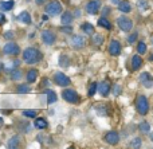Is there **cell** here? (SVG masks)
<instances>
[{
	"instance_id": "1",
	"label": "cell",
	"mask_w": 153,
	"mask_h": 149,
	"mask_svg": "<svg viewBox=\"0 0 153 149\" xmlns=\"http://www.w3.org/2000/svg\"><path fill=\"white\" fill-rule=\"evenodd\" d=\"M23 61L27 64H35L42 61V53L35 47H28L23 51Z\"/></svg>"
},
{
	"instance_id": "2",
	"label": "cell",
	"mask_w": 153,
	"mask_h": 149,
	"mask_svg": "<svg viewBox=\"0 0 153 149\" xmlns=\"http://www.w3.org/2000/svg\"><path fill=\"white\" fill-rule=\"evenodd\" d=\"M136 109L137 113L141 116H146L149 112V102L145 96H138L136 99Z\"/></svg>"
},
{
	"instance_id": "3",
	"label": "cell",
	"mask_w": 153,
	"mask_h": 149,
	"mask_svg": "<svg viewBox=\"0 0 153 149\" xmlns=\"http://www.w3.org/2000/svg\"><path fill=\"white\" fill-rule=\"evenodd\" d=\"M45 12L47 13L48 16H56L62 12V4L56 0H53L50 1L47 5L45 7Z\"/></svg>"
},
{
	"instance_id": "4",
	"label": "cell",
	"mask_w": 153,
	"mask_h": 149,
	"mask_svg": "<svg viewBox=\"0 0 153 149\" xmlns=\"http://www.w3.org/2000/svg\"><path fill=\"white\" fill-rule=\"evenodd\" d=\"M62 97H63V99L66 102H69V104H78L79 102V94L76 93L74 89H65L63 91H62Z\"/></svg>"
},
{
	"instance_id": "5",
	"label": "cell",
	"mask_w": 153,
	"mask_h": 149,
	"mask_svg": "<svg viewBox=\"0 0 153 149\" xmlns=\"http://www.w3.org/2000/svg\"><path fill=\"white\" fill-rule=\"evenodd\" d=\"M117 24H118L120 30L124 32H129V31H132V28H133V21H132V19H129L128 16H120V18L117 19Z\"/></svg>"
},
{
	"instance_id": "6",
	"label": "cell",
	"mask_w": 153,
	"mask_h": 149,
	"mask_svg": "<svg viewBox=\"0 0 153 149\" xmlns=\"http://www.w3.org/2000/svg\"><path fill=\"white\" fill-rule=\"evenodd\" d=\"M54 82H55L58 86H61V87H67V86H70L71 81H70V78L67 77L66 74L59 71V73H55V74H54Z\"/></svg>"
},
{
	"instance_id": "7",
	"label": "cell",
	"mask_w": 153,
	"mask_h": 149,
	"mask_svg": "<svg viewBox=\"0 0 153 149\" xmlns=\"http://www.w3.org/2000/svg\"><path fill=\"white\" fill-rule=\"evenodd\" d=\"M3 53H4L5 55H19L20 47H19L15 42H8L7 44L3 47Z\"/></svg>"
},
{
	"instance_id": "8",
	"label": "cell",
	"mask_w": 153,
	"mask_h": 149,
	"mask_svg": "<svg viewBox=\"0 0 153 149\" xmlns=\"http://www.w3.org/2000/svg\"><path fill=\"white\" fill-rule=\"evenodd\" d=\"M70 46L75 50H79V48H83L86 46V39H85L82 35H74L70 39Z\"/></svg>"
},
{
	"instance_id": "9",
	"label": "cell",
	"mask_w": 153,
	"mask_h": 149,
	"mask_svg": "<svg viewBox=\"0 0 153 149\" xmlns=\"http://www.w3.org/2000/svg\"><path fill=\"white\" fill-rule=\"evenodd\" d=\"M42 40L47 46H53L56 40V35L51 30H45V31H42Z\"/></svg>"
},
{
	"instance_id": "10",
	"label": "cell",
	"mask_w": 153,
	"mask_h": 149,
	"mask_svg": "<svg viewBox=\"0 0 153 149\" xmlns=\"http://www.w3.org/2000/svg\"><path fill=\"white\" fill-rule=\"evenodd\" d=\"M121 50H122V47H121V43H120L118 40H116V39L110 40V43H109V54H110L111 56L120 55V54H121Z\"/></svg>"
},
{
	"instance_id": "11",
	"label": "cell",
	"mask_w": 153,
	"mask_h": 149,
	"mask_svg": "<svg viewBox=\"0 0 153 149\" xmlns=\"http://www.w3.org/2000/svg\"><path fill=\"white\" fill-rule=\"evenodd\" d=\"M105 141L108 142L109 145H117L120 142V134L118 132H114V130H110L105 134Z\"/></svg>"
},
{
	"instance_id": "12",
	"label": "cell",
	"mask_w": 153,
	"mask_h": 149,
	"mask_svg": "<svg viewBox=\"0 0 153 149\" xmlns=\"http://www.w3.org/2000/svg\"><path fill=\"white\" fill-rule=\"evenodd\" d=\"M100 8H101L100 0H91V1H89L86 4V12L89 15H95L100 11Z\"/></svg>"
},
{
	"instance_id": "13",
	"label": "cell",
	"mask_w": 153,
	"mask_h": 149,
	"mask_svg": "<svg viewBox=\"0 0 153 149\" xmlns=\"http://www.w3.org/2000/svg\"><path fill=\"white\" fill-rule=\"evenodd\" d=\"M110 83L109 81H102L101 83H98V93L102 97H108L109 93H110Z\"/></svg>"
},
{
	"instance_id": "14",
	"label": "cell",
	"mask_w": 153,
	"mask_h": 149,
	"mask_svg": "<svg viewBox=\"0 0 153 149\" xmlns=\"http://www.w3.org/2000/svg\"><path fill=\"white\" fill-rule=\"evenodd\" d=\"M140 82L143 83L145 87H152L153 86V77L149 73H143L140 75Z\"/></svg>"
},
{
	"instance_id": "15",
	"label": "cell",
	"mask_w": 153,
	"mask_h": 149,
	"mask_svg": "<svg viewBox=\"0 0 153 149\" xmlns=\"http://www.w3.org/2000/svg\"><path fill=\"white\" fill-rule=\"evenodd\" d=\"M143 67V58L140 56V54H136V55L132 56V70L133 71H137L138 69Z\"/></svg>"
},
{
	"instance_id": "16",
	"label": "cell",
	"mask_w": 153,
	"mask_h": 149,
	"mask_svg": "<svg viewBox=\"0 0 153 149\" xmlns=\"http://www.w3.org/2000/svg\"><path fill=\"white\" fill-rule=\"evenodd\" d=\"M73 19H74V16H73L71 12H69V11L63 12V13H62V16H61V23H62V26H67V24H71V23H73Z\"/></svg>"
},
{
	"instance_id": "17",
	"label": "cell",
	"mask_w": 153,
	"mask_h": 149,
	"mask_svg": "<svg viewBox=\"0 0 153 149\" xmlns=\"http://www.w3.org/2000/svg\"><path fill=\"white\" fill-rule=\"evenodd\" d=\"M34 126L36 129H46L48 126V124H47V121H46V118H43V117H36L35 118V121H34Z\"/></svg>"
},
{
	"instance_id": "18",
	"label": "cell",
	"mask_w": 153,
	"mask_h": 149,
	"mask_svg": "<svg viewBox=\"0 0 153 149\" xmlns=\"http://www.w3.org/2000/svg\"><path fill=\"white\" fill-rule=\"evenodd\" d=\"M18 20L24 24H31V15H30L28 11H23V12L19 13Z\"/></svg>"
},
{
	"instance_id": "19",
	"label": "cell",
	"mask_w": 153,
	"mask_h": 149,
	"mask_svg": "<svg viewBox=\"0 0 153 149\" xmlns=\"http://www.w3.org/2000/svg\"><path fill=\"white\" fill-rule=\"evenodd\" d=\"M20 145V137L16 134V136H12L7 142V148L10 149H13V148H18Z\"/></svg>"
},
{
	"instance_id": "20",
	"label": "cell",
	"mask_w": 153,
	"mask_h": 149,
	"mask_svg": "<svg viewBox=\"0 0 153 149\" xmlns=\"http://www.w3.org/2000/svg\"><path fill=\"white\" fill-rule=\"evenodd\" d=\"M118 10L124 13H128L132 11V5H130V3L128 1V0H122V1H120V4H118Z\"/></svg>"
},
{
	"instance_id": "21",
	"label": "cell",
	"mask_w": 153,
	"mask_h": 149,
	"mask_svg": "<svg viewBox=\"0 0 153 149\" xmlns=\"http://www.w3.org/2000/svg\"><path fill=\"white\" fill-rule=\"evenodd\" d=\"M26 79H27V82H28V83H34L35 81L38 79V70L31 69L28 73H27V75H26Z\"/></svg>"
},
{
	"instance_id": "22",
	"label": "cell",
	"mask_w": 153,
	"mask_h": 149,
	"mask_svg": "<svg viewBox=\"0 0 153 149\" xmlns=\"http://www.w3.org/2000/svg\"><path fill=\"white\" fill-rule=\"evenodd\" d=\"M81 30L85 32V34H87V35H93V34H94V26H93V24H90V23H83L81 26Z\"/></svg>"
},
{
	"instance_id": "23",
	"label": "cell",
	"mask_w": 153,
	"mask_h": 149,
	"mask_svg": "<svg viewBox=\"0 0 153 149\" xmlns=\"http://www.w3.org/2000/svg\"><path fill=\"white\" fill-rule=\"evenodd\" d=\"M97 24L100 27H103V28H106V30H111V23L105 18V16H102V18L98 19V23Z\"/></svg>"
},
{
	"instance_id": "24",
	"label": "cell",
	"mask_w": 153,
	"mask_h": 149,
	"mask_svg": "<svg viewBox=\"0 0 153 149\" xmlns=\"http://www.w3.org/2000/svg\"><path fill=\"white\" fill-rule=\"evenodd\" d=\"M13 0H8V1H0V10L1 11H10L13 8Z\"/></svg>"
},
{
	"instance_id": "25",
	"label": "cell",
	"mask_w": 153,
	"mask_h": 149,
	"mask_svg": "<svg viewBox=\"0 0 153 149\" xmlns=\"http://www.w3.org/2000/svg\"><path fill=\"white\" fill-rule=\"evenodd\" d=\"M30 91H31V89H30V85H27V83L19 85L16 87V93H19V94H28Z\"/></svg>"
},
{
	"instance_id": "26",
	"label": "cell",
	"mask_w": 153,
	"mask_h": 149,
	"mask_svg": "<svg viewBox=\"0 0 153 149\" xmlns=\"http://www.w3.org/2000/svg\"><path fill=\"white\" fill-rule=\"evenodd\" d=\"M45 93H46V96H47V104H54V102H56V94H55V91L48 90V89H47Z\"/></svg>"
},
{
	"instance_id": "27",
	"label": "cell",
	"mask_w": 153,
	"mask_h": 149,
	"mask_svg": "<svg viewBox=\"0 0 153 149\" xmlns=\"http://www.w3.org/2000/svg\"><path fill=\"white\" fill-rule=\"evenodd\" d=\"M138 129H140L141 133L148 134L149 132H151V125H149L146 121H143V122H140V125H138Z\"/></svg>"
},
{
	"instance_id": "28",
	"label": "cell",
	"mask_w": 153,
	"mask_h": 149,
	"mask_svg": "<svg viewBox=\"0 0 153 149\" xmlns=\"http://www.w3.org/2000/svg\"><path fill=\"white\" fill-rule=\"evenodd\" d=\"M22 78V70L19 69H13L11 71V79L12 81H19Z\"/></svg>"
},
{
	"instance_id": "29",
	"label": "cell",
	"mask_w": 153,
	"mask_h": 149,
	"mask_svg": "<svg viewBox=\"0 0 153 149\" xmlns=\"http://www.w3.org/2000/svg\"><path fill=\"white\" fill-rule=\"evenodd\" d=\"M103 42V36L100 34H94L93 35V43H94V46H101Z\"/></svg>"
},
{
	"instance_id": "30",
	"label": "cell",
	"mask_w": 153,
	"mask_h": 149,
	"mask_svg": "<svg viewBox=\"0 0 153 149\" xmlns=\"http://www.w3.org/2000/svg\"><path fill=\"white\" fill-rule=\"evenodd\" d=\"M137 53L140 54V55H144V54L146 53V44H145V42H138L137 43Z\"/></svg>"
},
{
	"instance_id": "31",
	"label": "cell",
	"mask_w": 153,
	"mask_h": 149,
	"mask_svg": "<svg viewBox=\"0 0 153 149\" xmlns=\"http://www.w3.org/2000/svg\"><path fill=\"white\" fill-rule=\"evenodd\" d=\"M141 144H143V140H141L140 137H136V139H133L132 141H130L129 147L130 148H140Z\"/></svg>"
},
{
	"instance_id": "32",
	"label": "cell",
	"mask_w": 153,
	"mask_h": 149,
	"mask_svg": "<svg viewBox=\"0 0 153 149\" xmlns=\"http://www.w3.org/2000/svg\"><path fill=\"white\" fill-rule=\"evenodd\" d=\"M137 7L140 8L141 11H146L149 8L148 0H137Z\"/></svg>"
},
{
	"instance_id": "33",
	"label": "cell",
	"mask_w": 153,
	"mask_h": 149,
	"mask_svg": "<svg viewBox=\"0 0 153 149\" xmlns=\"http://www.w3.org/2000/svg\"><path fill=\"white\" fill-rule=\"evenodd\" d=\"M98 91V83H95V82H93L91 85H90V89H89V91H87V96L89 97H93L95 93Z\"/></svg>"
},
{
	"instance_id": "34",
	"label": "cell",
	"mask_w": 153,
	"mask_h": 149,
	"mask_svg": "<svg viewBox=\"0 0 153 149\" xmlns=\"http://www.w3.org/2000/svg\"><path fill=\"white\" fill-rule=\"evenodd\" d=\"M23 116L28 118H36V110H23Z\"/></svg>"
},
{
	"instance_id": "35",
	"label": "cell",
	"mask_w": 153,
	"mask_h": 149,
	"mask_svg": "<svg viewBox=\"0 0 153 149\" xmlns=\"http://www.w3.org/2000/svg\"><path fill=\"white\" fill-rule=\"evenodd\" d=\"M62 31L66 32V34H73V27L71 24H67V26H62Z\"/></svg>"
},
{
	"instance_id": "36",
	"label": "cell",
	"mask_w": 153,
	"mask_h": 149,
	"mask_svg": "<svg viewBox=\"0 0 153 149\" xmlns=\"http://www.w3.org/2000/svg\"><path fill=\"white\" fill-rule=\"evenodd\" d=\"M4 38L7 40H12L13 38H15V34H13V31H5L4 32Z\"/></svg>"
},
{
	"instance_id": "37",
	"label": "cell",
	"mask_w": 153,
	"mask_h": 149,
	"mask_svg": "<svg viewBox=\"0 0 153 149\" xmlns=\"http://www.w3.org/2000/svg\"><path fill=\"white\" fill-rule=\"evenodd\" d=\"M137 36H138L137 32H133V34H130L129 38H128V42H129V43H134L136 40H137Z\"/></svg>"
},
{
	"instance_id": "38",
	"label": "cell",
	"mask_w": 153,
	"mask_h": 149,
	"mask_svg": "<svg viewBox=\"0 0 153 149\" xmlns=\"http://www.w3.org/2000/svg\"><path fill=\"white\" fill-rule=\"evenodd\" d=\"M113 94H114V96H120V94H121V86H120V85H114L113 86Z\"/></svg>"
},
{
	"instance_id": "39",
	"label": "cell",
	"mask_w": 153,
	"mask_h": 149,
	"mask_svg": "<svg viewBox=\"0 0 153 149\" xmlns=\"http://www.w3.org/2000/svg\"><path fill=\"white\" fill-rule=\"evenodd\" d=\"M59 63L62 64V67H66L67 66V56L66 55H61V61H59Z\"/></svg>"
},
{
	"instance_id": "40",
	"label": "cell",
	"mask_w": 153,
	"mask_h": 149,
	"mask_svg": "<svg viewBox=\"0 0 153 149\" xmlns=\"http://www.w3.org/2000/svg\"><path fill=\"white\" fill-rule=\"evenodd\" d=\"M4 23H5V16H4V13L0 12V26H3Z\"/></svg>"
},
{
	"instance_id": "41",
	"label": "cell",
	"mask_w": 153,
	"mask_h": 149,
	"mask_svg": "<svg viewBox=\"0 0 153 149\" xmlns=\"http://www.w3.org/2000/svg\"><path fill=\"white\" fill-rule=\"evenodd\" d=\"M109 11H110V10H109L108 7H106V8H103V10H102V13H103V16H105V15H108V12H109Z\"/></svg>"
},
{
	"instance_id": "42",
	"label": "cell",
	"mask_w": 153,
	"mask_h": 149,
	"mask_svg": "<svg viewBox=\"0 0 153 149\" xmlns=\"http://www.w3.org/2000/svg\"><path fill=\"white\" fill-rule=\"evenodd\" d=\"M45 1H46V0H36V4H39V5H40V4H43Z\"/></svg>"
},
{
	"instance_id": "43",
	"label": "cell",
	"mask_w": 153,
	"mask_h": 149,
	"mask_svg": "<svg viewBox=\"0 0 153 149\" xmlns=\"http://www.w3.org/2000/svg\"><path fill=\"white\" fill-rule=\"evenodd\" d=\"M120 1H121V0H111V3H114V4H117V5L120 4Z\"/></svg>"
},
{
	"instance_id": "44",
	"label": "cell",
	"mask_w": 153,
	"mask_h": 149,
	"mask_svg": "<svg viewBox=\"0 0 153 149\" xmlns=\"http://www.w3.org/2000/svg\"><path fill=\"white\" fill-rule=\"evenodd\" d=\"M3 125V118H0V126Z\"/></svg>"
},
{
	"instance_id": "45",
	"label": "cell",
	"mask_w": 153,
	"mask_h": 149,
	"mask_svg": "<svg viewBox=\"0 0 153 149\" xmlns=\"http://www.w3.org/2000/svg\"><path fill=\"white\" fill-rule=\"evenodd\" d=\"M149 59H151V61H153V54H152V55H151V58H149Z\"/></svg>"
},
{
	"instance_id": "46",
	"label": "cell",
	"mask_w": 153,
	"mask_h": 149,
	"mask_svg": "<svg viewBox=\"0 0 153 149\" xmlns=\"http://www.w3.org/2000/svg\"><path fill=\"white\" fill-rule=\"evenodd\" d=\"M151 139H152V141H153V134H152V136H151Z\"/></svg>"
}]
</instances>
